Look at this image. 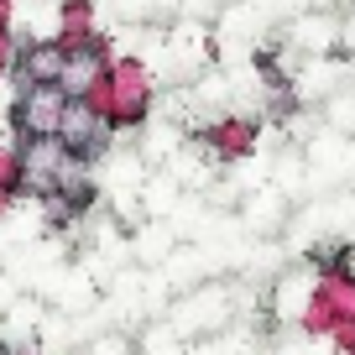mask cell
<instances>
[{
    "label": "cell",
    "instance_id": "7c38bea8",
    "mask_svg": "<svg viewBox=\"0 0 355 355\" xmlns=\"http://www.w3.org/2000/svg\"><path fill=\"white\" fill-rule=\"evenodd\" d=\"M26 355H32V350H26Z\"/></svg>",
    "mask_w": 355,
    "mask_h": 355
},
{
    "label": "cell",
    "instance_id": "5b68a950",
    "mask_svg": "<svg viewBox=\"0 0 355 355\" xmlns=\"http://www.w3.org/2000/svg\"><path fill=\"white\" fill-rule=\"evenodd\" d=\"M105 73H110V47H105V37H94V42L68 47L63 73H58V89H63L68 100H89V89H100Z\"/></svg>",
    "mask_w": 355,
    "mask_h": 355
},
{
    "label": "cell",
    "instance_id": "3957f363",
    "mask_svg": "<svg viewBox=\"0 0 355 355\" xmlns=\"http://www.w3.org/2000/svg\"><path fill=\"white\" fill-rule=\"evenodd\" d=\"M68 94L58 84H21L11 100V131L16 141H37V136H58Z\"/></svg>",
    "mask_w": 355,
    "mask_h": 355
},
{
    "label": "cell",
    "instance_id": "8992f818",
    "mask_svg": "<svg viewBox=\"0 0 355 355\" xmlns=\"http://www.w3.org/2000/svg\"><path fill=\"white\" fill-rule=\"evenodd\" d=\"M63 58H68V47L58 42V37H32V42H16V58H11L16 89H21V84H58Z\"/></svg>",
    "mask_w": 355,
    "mask_h": 355
},
{
    "label": "cell",
    "instance_id": "9c48e42d",
    "mask_svg": "<svg viewBox=\"0 0 355 355\" xmlns=\"http://www.w3.org/2000/svg\"><path fill=\"white\" fill-rule=\"evenodd\" d=\"M11 58H16V26H11V16L0 11V73L11 68Z\"/></svg>",
    "mask_w": 355,
    "mask_h": 355
},
{
    "label": "cell",
    "instance_id": "8fae6325",
    "mask_svg": "<svg viewBox=\"0 0 355 355\" xmlns=\"http://www.w3.org/2000/svg\"><path fill=\"white\" fill-rule=\"evenodd\" d=\"M11 204H16L11 193H0V225H6V214H11Z\"/></svg>",
    "mask_w": 355,
    "mask_h": 355
},
{
    "label": "cell",
    "instance_id": "ba28073f",
    "mask_svg": "<svg viewBox=\"0 0 355 355\" xmlns=\"http://www.w3.org/2000/svg\"><path fill=\"white\" fill-rule=\"evenodd\" d=\"M319 115H324V131L350 136V141H355V89H334L329 100L319 105Z\"/></svg>",
    "mask_w": 355,
    "mask_h": 355
},
{
    "label": "cell",
    "instance_id": "52a82bcc",
    "mask_svg": "<svg viewBox=\"0 0 355 355\" xmlns=\"http://www.w3.org/2000/svg\"><path fill=\"white\" fill-rule=\"evenodd\" d=\"M16 157H21V193H32V199H42L47 189H53L58 167H63V141L58 136H37V141H16Z\"/></svg>",
    "mask_w": 355,
    "mask_h": 355
},
{
    "label": "cell",
    "instance_id": "30bf717a",
    "mask_svg": "<svg viewBox=\"0 0 355 355\" xmlns=\"http://www.w3.org/2000/svg\"><path fill=\"white\" fill-rule=\"evenodd\" d=\"M329 345H334L340 355H355V324H340V329L329 334Z\"/></svg>",
    "mask_w": 355,
    "mask_h": 355
},
{
    "label": "cell",
    "instance_id": "6da1fadb",
    "mask_svg": "<svg viewBox=\"0 0 355 355\" xmlns=\"http://www.w3.org/2000/svg\"><path fill=\"white\" fill-rule=\"evenodd\" d=\"M89 110H100L115 131H141L152 121V105H157V78L141 58H110V73H105L100 89H89Z\"/></svg>",
    "mask_w": 355,
    "mask_h": 355
},
{
    "label": "cell",
    "instance_id": "277c9868",
    "mask_svg": "<svg viewBox=\"0 0 355 355\" xmlns=\"http://www.w3.org/2000/svg\"><path fill=\"white\" fill-rule=\"evenodd\" d=\"M303 162H309L313 189H340L345 178L355 173V141L350 136H334V131H319L309 146H303Z\"/></svg>",
    "mask_w": 355,
    "mask_h": 355
},
{
    "label": "cell",
    "instance_id": "7a4b0ae2",
    "mask_svg": "<svg viewBox=\"0 0 355 355\" xmlns=\"http://www.w3.org/2000/svg\"><path fill=\"white\" fill-rule=\"evenodd\" d=\"M115 125L105 121L100 110H89L84 100H68L63 105V121H58V141H63V152L68 157H84V162H94L100 167L105 157H110V146H115Z\"/></svg>",
    "mask_w": 355,
    "mask_h": 355
}]
</instances>
